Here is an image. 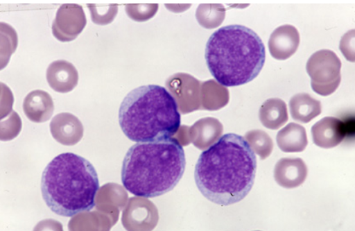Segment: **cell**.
<instances>
[{
  "label": "cell",
  "instance_id": "6da1fadb",
  "mask_svg": "<svg viewBox=\"0 0 355 231\" xmlns=\"http://www.w3.org/2000/svg\"><path fill=\"white\" fill-rule=\"evenodd\" d=\"M257 168L255 153L246 139L228 133L200 155L195 180L208 200L227 206L248 196L254 184Z\"/></svg>",
  "mask_w": 355,
  "mask_h": 231
},
{
  "label": "cell",
  "instance_id": "7a4b0ae2",
  "mask_svg": "<svg viewBox=\"0 0 355 231\" xmlns=\"http://www.w3.org/2000/svg\"><path fill=\"white\" fill-rule=\"evenodd\" d=\"M186 167L185 151L177 139L139 142L126 153L121 181L132 194L155 198L173 189L182 180Z\"/></svg>",
  "mask_w": 355,
  "mask_h": 231
},
{
  "label": "cell",
  "instance_id": "3957f363",
  "mask_svg": "<svg viewBox=\"0 0 355 231\" xmlns=\"http://www.w3.org/2000/svg\"><path fill=\"white\" fill-rule=\"evenodd\" d=\"M208 68L223 87L254 80L266 62V48L251 29L239 25L223 27L209 38L205 52Z\"/></svg>",
  "mask_w": 355,
  "mask_h": 231
},
{
  "label": "cell",
  "instance_id": "277c9868",
  "mask_svg": "<svg viewBox=\"0 0 355 231\" xmlns=\"http://www.w3.org/2000/svg\"><path fill=\"white\" fill-rule=\"evenodd\" d=\"M41 188L45 203L53 212L72 217L94 207L100 182L89 161L77 154L64 153L46 166Z\"/></svg>",
  "mask_w": 355,
  "mask_h": 231
},
{
  "label": "cell",
  "instance_id": "5b68a950",
  "mask_svg": "<svg viewBox=\"0 0 355 231\" xmlns=\"http://www.w3.org/2000/svg\"><path fill=\"white\" fill-rule=\"evenodd\" d=\"M119 121L124 135L139 143L174 136L181 127L182 117L175 98L166 88L148 85L127 94L119 108Z\"/></svg>",
  "mask_w": 355,
  "mask_h": 231
},
{
  "label": "cell",
  "instance_id": "8992f818",
  "mask_svg": "<svg viewBox=\"0 0 355 231\" xmlns=\"http://www.w3.org/2000/svg\"><path fill=\"white\" fill-rule=\"evenodd\" d=\"M341 62L331 51L315 53L306 64V71L311 80V87L318 94L327 96L338 87L340 80Z\"/></svg>",
  "mask_w": 355,
  "mask_h": 231
},
{
  "label": "cell",
  "instance_id": "52a82bcc",
  "mask_svg": "<svg viewBox=\"0 0 355 231\" xmlns=\"http://www.w3.org/2000/svg\"><path fill=\"white\" fill-rule=\"evenodd\" d=\"M87 19L83 8L64 5L60 8L53 24L54 36L60 41L74 40L85 28Z\"/></svg>",
  "mask_w": 355,
  "mask_h": 231
},
{
  "label": "cell",
  "instance_id": "ba28073f",
  "mask_svg": "<svg viewBox=\"0 0 355 231\" xmlns=\"http://www.w3.org/2000/svg\"><path fill=\"white\" fill-rule=\"evenodd\" d=\"M300 43L297 30L293 26L285 25L277 28L271 35L268 47L272 58L286 60L297 51Z\"/></svg>",
  "mask_w": 355,
  "mask_h": 231
},
{
  "label": "cell",
  "instance_id": "9c48e42d",
  "mask_svg": "<svg viewBox=\"0 0 355 231\" xmlns=\"http://www.w3.org/2000/svg\"><path fill=\"white\" fill-rule=\"evenodd\" d=\"M308 168L301 158H282L277 162L274 177L281 187L286 189L296 188L306 179Z\"/></svg>",
  "mask_w": 355,
  "mask_h": 231
},
{
  "label": "cell",
  "instance_id": "30bf717a",
  "mask_svg": "<svg viewBox=\"0 0 355 231\" xmlns=\"http://www.w3.org/2000/svg\"><path fill=\"white\" fill-rule=\"evenodd\" d=\"M313 143L322 148H331L339 145L345 138L343 122L335 117H324L311 128Z\"/></svg>",
  "mask_w": 355,
  "mask_h": 231
},
{
  "label": "cell",
  "instance_id": "8fae6325",
  "mask_svg": "<svg viewBox=\"0 0 355 231\" xmlns=\"http://www.w3.org/2000/svg\"><path fill=\"white\" fill-rule=\"evenodd\" d=\"M49 84L59 92L70 91L76 85L78 75L75 67L65 60L53 62L47 71Z\"/></svg>",
  "mask_w": 355,
  "mask_h": 231
},
{
  "label": "cell",
  "instance_id": "7c38bea8",
  "mask_svg": "<svg viewBox=\"0 0 355 231\" xmlns=\"http://www.w3.org/2000/svg\"><path fill=\"white\" fill-rule=\"evenodd\" d=\"M277 143L285 153L302 152L308 145L306 130L297 123H291L277 133Z\"/></svg>",
  "mask_w": 355,
  "mask_h": 231
},
{
  "label": "cell",
  "instance_id": "4fadbf2b",
  "mask_svg": "<svg viewBox=\"0 0 355 231\" xmlns=\"http://www.w3.org/2000/svg\"><path fill=\"white\" fill-rule=\"evenodd\" d=\"M292 118L298 122L308 123L321 114V103L308 94L295 95L289 103Z\"/></svg>",
  "mask_w": 355,
  "mask_h": 231
},
{
  "label": "cell",
  "instance_id": "5bb4252c",
  "mask_svg": "<svg viewBox=\"0 0 355 231\" xmlns=\"http://www.w3.org/2000/svg\"><path fill=\"white\" fill-rule=\"evenodd\" d=\"M259 118L262 124L268 129L278 130L288 120L287 105L279 99H271L261 106Z\"/></svg>",
  "mask_w": 355,
  "mask_h": 231
},
{
  "label": "cell",
  "instance_id": "9a60e30c",
  "mask_svg": "<svg viewBox=\"0 0 355 231\" xmlns=\"http://www.w3.org/2000/svg\"><path fill=\"white\" fill-rule=\"evenodd\" d=\"M45 93V92H44ZM43 92H35L31 93L25 101V111L31 119L40 122V121L47 119L48 113L52 114L51 105L44 98Z\"/></svg>",
  "mask_w": 355,
  "mask_h": 231
},
{
  "label": "cell",
  "instance_id": "2e32d148",
  "mask_svg": "<svg viewBox=\"0 0 355 231\" xmlns=\"http://www.w3.org/2000/svg\"><path fill=\"white\" fill-rule=\"evenodd\" d=\"M251 148L261 159L268 158L272 153L274 144L272 139L268 133L263 130H254L250 132L245 137Z\"/></svg>",
  "mask_w": 355,
  "mask_h": 231
},
{
  "label": "cell",
  "instance_id": "e0dca14e",
  "mask_svg": "<svg viewBox=\"0 0 355 231\" xmlns=\"http://www.w3.org/2000/svg\"><path fill=\"white\" fill-rule=\"evenodd\" d=\"M340 49L344 57L349 61L354 62V31L346 33L340 43Z\"/></svg>",
  "mask_w": 355,
  "mask_h": 231
},
{
  "label": "cell",
  "instance_id": "ac0fdd59",
  "mask_svg": "<svg viewBox=\"0 0 355 231\" xmlns=\"http://www.w3.org/2000/svg\"><path fill=\"white\" fill-rule=\"evenodd\" d=\"M73 128L71 126V124H69V123H67V126H64L63 128L64 132H68L69 133L71 132V131H73Z\"/></svg>",
  "mask_w": 355,
  "mask_h": 231
}]
</instances>
